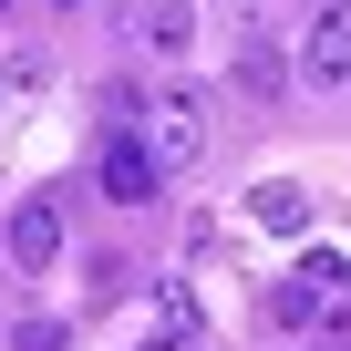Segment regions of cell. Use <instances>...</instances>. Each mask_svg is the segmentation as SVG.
Segmentation results:
<instances>
[{
	"mask_svg": "<svg viewBox=\"0 0 351 351\" xmlns=\"http://www.w3.org/2000/svg\"><path fill=\"white\" fill-rule=\"evenodd\" d=\"M104 197H114V207H145V197H155V165L134 155V134L104 145Z\"/></svg>",
	"mask_w": 351,
	"mask_h": 351,
	"instance_id": "obj_5",
	"label": "cell"
},
{
	"mask_svg": "<svg viewBox=\"0 0 351 351\" xmlns=\"http://www.w3.org/2000/svg\"><path fill=\"white\" fill-rule=\"evenodd\" d=\"M300 73L310 83H341L351 73V0H320V21L300 32Z\"/></svg>",
	"mask_w": 351,
	"mask_h": 351,
	"instance_id": "obj_2",
	"label": "cell"
},
{
	"mask_svg": "<svg viewBox=\"0 0 351 351\" xmlns=\"http://www.w3.org/2000/svg\"><path fill=\"white\" fill-rule=\"evenodd\" d=\"M238 83H248V93H279V52H269V42H258V32H248V42H238Z\"/></svg>",
	"mask_w": 351,
	"mask_h": 351,
	"instance_id": "obj_10",
	"label": "cell"
},
{
	"mask_svg": "<svg viewBox=\"0 0 351 351\" xmlns=\"http://www.w3.org/2000/svg\"><path fill=\"white\" fill-rule=\"evenodd\" d=\"M42 83H52V62H42V52H0V114H21Z\"/></svg>",
	"mask_w": 351,
	"mask_h": 351,
	"instance_id": "obj_8",
	"label": "cell"
},
{
	"mask_svg": "<svg viewBox=\"0 0 351 351\" xmlns=\"http://www.w3.org/2000/svg\"><path fill=\"white\" fill-rule=\"evenodd\" d=\"M248 217L279 228V238H300L310 228V186H300V176H269V186H248Z\"/></svg>",
	"mask_w": 351,
	"mask_h": 351,
	"instance_id": "obj_4",
	"label": "cell"
},
{
	"mask_svg": "<svg viewBox=\"0 0 351 351\" xmlns=\"http://www.w3.org/2000/svg\"><path fill=\"white\" fill-rule=\"evenodd\" d=\"M145 124H134V155L155 165V186H165V176H186L197 155H207V93H186V83H176V93H155V104H134Z\"/></svg>",
	"mask_w": 351,
	"mask_h": 351,
	"instance_id": "obj_1",
	"label": "cell"
},
{
	"mask_svg": "<svg viewBox=\"0 0 351 351\" xmlns=\"http://www.w3.org/2000/svg\"><path fill=\"white\" fill-rule=\"evenodd\" d=\"M269 320H279V330H310V320H330V310H320L300 279H279V289H269Z\"/></svg>",
	"mask_w": 351,
	"mask_h": 351,
	"instance_id": "obj_9",
	"label": "cell"
},
{
	"mask_svg": "<svg viewBox=\"0 0 351 351\" xmlns=\"http://www.w3.org/2000/svg\"><path fill=\"white\" fill-rule=\"evenodd\" d=\"M11 351H73V330H62V320H21V330H11Z\"/></svg>",
	"mask_w": 351,
	"mask_h": 351,
	"instance_id": "obj_11",
	"label": "cell"
},
{
	"mask_svg": "<svg viewBox=\"0 0 351 351\" xmlns=\"http://www.w3.org/2000/svg\"><path fill=\"white\" fill-rule=\"evenodd\" d=\"M124 32H134V42H155V52H176L197 21H186V0H124Z\"/></svg>",
	"mask_w": 351,
	"mask_h": 351,
	"instance_id": "obj_6",
	"label": "cell"
},
{
	"mask_svg": "<svg viewBox=\"0 0 351 351\" xmlns=\"http://www.w3.org/2000/svg\"><path fill=\"white\" fill-rule=\"evenodd\" d=\"M0 11H11V0H0Z\"/></svg>",
	"mask_w": 351,
	"mask_h": 351,
	"instance_id": "obj_12",
	"label": "cell"
},
{
	"mask_svg": "<svg viewBox=\"0 0 351 351\" xmlns=\"http://www.w3.org/2000/svg\"><path fill=\"white\" fill-rule=\"evenodd\" d=\"M62 11H73V0H62Z\"/></svg>",
	"mask_w": 351,
	"mask_h": 351,
	"instance_id": "obj_13",
	"label": "cell"
},
{
	"mask_svg": "<svg viewBox=\"0 0 351 351\" xmlns=\"http://www.w3.org/2000/svg\"><path fill=\"white\" fill-rule=\"evenodd\" d=\"M62 258V197H21L11 207V269H52Z\"/></svg>",
	"mask_w": 351,
	"mask_h": 351,
	"instance_id": "obj_3",
	"label": "cell"
},
{
	"mask_svg": "<svg viewBox=\"0 0 351 351\" xmlns=\"http://www.w3.org/2000/svg\"><path fill=\"white\" fill-rule=\"evenodd\" d=\"M289 279H300V289H310L320 310H351V258H330V248H310V258H300Z\"/></svg>",
	"mask_w": 351,
	"mask_h": 351,
	"instance_id": "obj_7",
	"label": "cell"
}]
</instances>
